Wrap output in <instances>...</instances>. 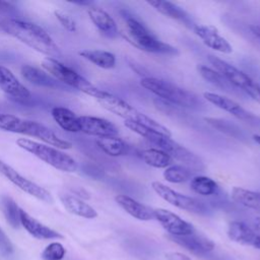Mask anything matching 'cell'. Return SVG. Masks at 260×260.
<instances>
[{
  "label": "cell",
  "instance_id": "6da1fadb",
  "mask_svg": "<svg viewBox=\"0 0 260 260\" xmlns=\"http://www.w3.org/2000/svg\"><path fill=\"white\" fill-rule=\"evenodd\" d=\"M0 28L7 35L50 58L58 59L62 57V53L53 38L37 23L19 18L6 17L0 20Z\"/></svg>",
  "mask_w": 260,
  "mask_h": 260
},
{
  "label": "cell",
  "instance_id": "7a4b0ae2",
  "mask_svg": "<svg viewBox=\"0 0 260 260\" xmlns=\"http://www.w3.org/2000/svg\"><path fill=\"white\" fill-rule=\"evenodd\" d=\"M0 130L39 138L48 145L55 146L59 149H69L72 147L71 142L62 139L44 124L37 121L23 119L12 114L0 113Z\"/></svg>",
  "mask_w": 260,
  "mask_h": 260
},
{
  "label": "cell",
  "instance_id": "3957f363",
  "mask_svg": "<svg viewBox=\"0 0 260 260\" xmlns=\"http://www.w3.org/2000/svg\"><path fill=\"white\" fill-rule=\"evenodd\" d=\"M98 102L101 104L103 108L112 112L113 114L123 118L125 121H132L136 122L140 125H143L147 128H150L162 135L172 137L171 131L165 127L164 125L159 124L157 121L152 119L151 117L145 115L144 113L138 111L132 105L127 103L126 101L118 98L108 91H106L103 96L98 99Z\"/></svg>",
  "mask_w": 260,
  "mask_h": 260
},
{
  "label": "cell",
  "instance_id": "277c9868",
  "mask_svg": "<svg viewBox=\"0 0 260 260\" xmlns=\"http://www.w3.org/2000/svg\"><path fill=\"white\" fill-rule=\"evenodd\" d=\"M127 30V39L138 49L156 54L175 55L178 53L177 49L170 44H167L157 39L143 23L135 17L128 15L126 12L123 14Z\"/></svg>",
  "mask_w": 260,
  "mask_h": 260
},
{
  "label": "cell",
  "instance_id": "5b68a950",
  "mask_svg": "<svg viewBox=\"0 0 260 260\" xmlns=\"http://www.w3.org/2000/svg\"><path fill=\"white\" fill-rule=\"evenodd\" d=\"M42 67L54 79L59 80L71 87H74L96 100L100 99L106 91L95 87L82 75H80L74 69L63 64L58 59L47 57L43 59Z\"/></svg>",
  "mask_w": 260,
  "mask_h": 260
},
{
  "label": "cell",
  "instance_id": "8992f818",
  "mask_svg": "<svg viewBox=\"0 0 260 260\" xmlns=\"http://www.w3.org/2000/svg\"><path fill=\"white\" fill-rule=\"evenodd\" d=\"M140 84L157 98L180 107L193 108L200 103L193 92L160 78L144 77L141 79Z\"/></svg>",
  "mask_w": 260,
  "mask_h": 260
},
{
  "label": "cell",
  "instance_id": "52a82bcc",
  "mask_svg": "<svg viewBox=\"0 0 260 260\" xmlns=\"http://www.w3.org/2000/svg\"><path fill=\"white\" fill-rule=\"evenodd\" d=\"M16 144L20 148L31 153L32 155L37 156L41 160L59 171L72 173L77 169L75 159L67 153L61 151L59 148L27 138H18L16 140Z\"/></svg>",
  "mask_w": 260,
  "mask_h": 260
},
{
  "label": "cell",
  "instance_id": "ba28073f",
  "mask_svg": "<svg viewBox=\"0 0 260 260\" xmlns=\"http://www.w3.org/2000/svg\"><path fill=\"white\" fill-rule=\"evenodd\" d=\"M208 60L231 85H235L246 92L251 99L260 104V85L254 81L247 73L238 69L234 65L223 61L215 56L209 55Z\"/></svg>",
  "mask_w": 260,
  "mask_h": 260
},
{
  "label": "cell",
  "instance_id": "9c48e42d",
  "mask_svg": "<svg viewBox=\"0 0 260 260\" xmlns=\"http://www.w3.org/2000/svg\"><path fill=\"white\" fill-rule=\"evenodd\" d=\"M151 188L161 199L175 207L196 214H204L207 212L206 206L201 201L179 193L158 181L151 182Z\"/></svg>",
  "mask_w": 260,
  "mask_h": 260
},
{
  "label": "cell",
  "instance_id": "30bf717a",
  "mask_svg": "<svg viewBox=\"0 0 260 260\" xmlns=\"http://www.w3.org/2000/svg\"><path fill=\"white\" fill-rule=\"evenodd\" d=\"M0 174L4 176L9 182H11L14 186H16L21 191L42 201L52 202V196L49 191H47L45 188L41 187L37 183L30 181L29 179L23 177L11 166L7 165L1 159H0Z\"/></svg>",
  "mask_w": 260,
  "mask_h": 260
},
{
  "label": "cell",
  "instance_id": "8fae6325",
  "mask_svg": "<svg viewBox=\"0 0 260 260\" xmlns=\"http://www.w3.org/2000/svg\"><path fill=\"white\" fill-rule=\"evenodd\" d=\"M153 213L154 219L160 223L169 236H187L196 232L192 223L168 209L154 208Z\"/></svg>",
  "mask_w": 260,
  "mask_h": 260
},
{
  "label": "cell",
  "instance_id": "7c38bea8",
  "mask_svg": "<svg viewBox=\"0 0 260 260\" xmlns=\"http://www.w3.org/2000/svg\"><path fill=\"white\" fill-rule=\"evenodd\" d=\"M193 31L208 48L224 54L233 52L232 45L220 36L215 26L211 24H195Z\"/></svg>",
  "mask_w": 260,
  "mask_h": 260
},
{
  "label": "cell",
  "instance_id": "4fadbf2b",
  "mask_svg": "<svg viewBox=\"0 0 260 260\" xmlns=\"http://www.w3.org/2000/svg\"><path fill=\"white\" fill-rule=\"evenodd\" d=\"M168 238L197 256H203L215 248V244L212 240L203 235H199L196 232L187 236H168Z\"/></svg>",
  "mask_w": 260,
  "mask_h": 260
},
{
  "label": "cell",
  "instance_id": "5bb4252c",
  "mask_svg": "<svg viewBox=\"0 0 260 260\" xmlns=\"http://www.w3.org/2000/svg\"><path fill=\"white\" fill-rule=\"evenodd\" d=\"M79 132L88 135L100 137L116 136L118 128L109 120L94 116H79L78 117Z\"/></svg>",
  "mask_w": 260,
  "mask_h": 260
},
{
  "label": "cell",
  "instance_id": "9a60e30c",
  "mask_svg": "<svg viewBox=\"0 0 260 260\" xmlns=\"http://www.w3.org/2000/svg\"><path fill=\"white\" fill-rule=\"evenodd\" d=\"M0 89L12 99L24 102L30 99V91L16 78L13 72L0 64Z\"/></svg>",
  "mask_w": 260,
  "mask_h": 260
},
{
  "label": "cell",
  "instance_id": "2e32d148",
  "mask_svg": "<svg viewBox=\"0 0 260 260\" xmlns=\"http://www.w3.org/2000/svg\"><path fill=\"white\" fill-rule=\"evenodd\" d=\"M226 234L233 242L260 250V235L243 221H231L228 225Z\"/></svg>",
  "mask_w": 260,
  "mask_h": 260
},
{
  "label": "cell",
  "instance_id": "e0dca14e",
  "mask_svg": "<svg viewBox=\"0 0 260 260\" xmlns=\"http://www.w3.org/2000/svg\"><path fill=\"white\" fill-rule=\"evenodd\" d=\"M203 98L209 102L210 104L214 105L215 107L232 114L234 117L240 119V120H245V121H250L253 119V116L250 112H248L246 109H244L240 104L235 102L234 100L223 96L218 93L214 92H209L206 91L203 93Z\"/></svg>",
  "mask_w": 260,
  "mask_h": 260
},
{
  "label": "cell",
  "instance_id": "ac0fdd59",
  "mask_svg": "<svg viewBox=\"0 0 260 260\" xmlns=\"http://www.w3.org/2000/svg\"><path fill=\"white\" fill-rule=\"evenodd\" d=\"M20 224L26 230V232L31 235L34 238L39 240H50V239H62L63 236L52 230L51 228L43 224L31 215H29L26 211L20 208Z\"/></svg>",
  "mask_w": 260,
  "mask_h": 260
},
{
  "label": "cell",
  "instance_id": "d6986e66",
  "mask_svg": "<svg viewBox=\"0 0 260 260\" xmlns=\"http://www.w3.org/2000/svg\"><path fill=\"white\" fill-rule=\"evenodd\" d=\"M115 201L123 210L138 220L147 221L154 219L153 208H150L128 195L119 194L115 197Z\"/></svg>",
  "mask_w": 260,
  "mask_h": 260
},
{
  "label": "cell",
  "instance_id": "ffe728a7",
  "mask_svg": "<svg viewBox=\"0 0 260 260\" xmlns=\"http://www.w3.org/2000/svg\"><path fill=\"white\" fill-rule=\"evenodd\" d=\"M87 13L91 22L103 35L108 38L118 37L119 30L116 21L107 11L91 5L87 8Z\"/></svg>",
  "mask_w": 260,
  "mask_h": 260
},
{
  "label": "cell",
  "instance_id": "44dd1931",
  "mask_svg": "<svg viewBox=\"0 0 260 260\" xmlns=\"http://www.w3.org/2000/svg\"><path fill=\"white\" fill-rule=\"evenodd\" d=\"M60 200L67 211L70 213L84 217V218H95L98 216L96 210L82 199L69 194L60 195Z\"/></svg>",
  "mask_w": 260,
  "mask_h": 260
},
{
  "label": "cell",
  "instance_id": "7402d4cb",
  "mask_svg": "<svg viewBox=\"0 0 260 260\" xmlns=\"http://www.w3.org/2000/svg\"><path fill=\"white\" fill-rule=\"evenodd\" d=\"M146 3L150 6H152L159 13H161L172 19L182 21L186 25L192 26V28L194 27L192 25V21L189 17V14L183 8L174 4L173 2L161 1V0H151V1H146Z\"/></svg>",
  "mask_w": 260,
  "mask_h": 260
},
{
  "label": "cell",
  "instance_id": "603a6c76",
  "mask_svg": "<svg viewBox=\"0 0 260 260\" xmlns=\"http://www.w3.org/2000/svg\"><path fill=\"white\" fill-rule=\"evenodd\" d=\"M55 122L67 132H79L78 117L69 109L64 107H55L51 111Z\"/></svg>",
  "mask_w": 260,
  "mask_h": 260
},
{
  "label": "cell",
  "instance_id": "cb8c5ba5",
  "mask_svg": "<svg viewBox=\"0 0 260 260\" xmlns=\"http://www.w3.org/2000/svg\"><path fill=\"white\" fill-rule=\"evenodd\" d=\"M79 55L95 66L103 69H112L116 66V56L105 50H82Z\"/></svg>",
  "mask_w": 260,
  "mask_h": 260
},
{
  "label": "cell",
  "instance_id": "d4e9b609",
  "mask_svg": "<svg viewBox=\"0 0 260 260\" xmlns=\"http://www.w3.org/2000/svg\"><path fill=\"white\" fill-rule=\"evenodd\" d=\"M231 198L236 203L247 208L260 212V193L242 187H234L231 191Z\"/></svg>",
  "mask_w": 260,
  "mask_h": 260
},
{
  "label": "cell",
  "instance_id": "484cf974",
  "mask_svg": "<svg viewBox=\"0 0 260 260\" xmlns=\"http://www.w3.org/2000/svg\"><path fill=\"white\" fill-rule=\"evenodd\" d=\"M98 146L110 156H122L129 152V145L120 137L107 136L96 139Z\"/></svg>",
  "mask_w": 260,
  "mask_h": 260
},
{
  "label": "cell",
  "instance_id": "4316f807",
  "mask_svg": "<svg viewBox=\"0 0 260 260\" xmlns=\"http://www.w3.org/2000/svg\"><path fill=\"white\" fill-rule=\"evenodd\" d=\"M22 77L38 86H46V87H53L56 85V79H54L50 74L41 70L37 67L30 65H23L20 69Z\"/></svg>",
  "mask_w": 260,
  "mask_h": 260
},
{
  "label": "cell",
  "instance_id": "83f0119b",
  "mask_svg": "<svg viewBox=\"0 0 260 260\" xmlns=\"http://www.w3.org/2000/svg\"><path fill=\"white\" fill-rule=\"evenodd\" d=\"M142 160L152 168L166 169L172 165L173 158L164 150L158 148H147L141 151Z\"/></svg>",
  "mask_w": 260,
  "mask_h": 260
},
{
  "label": "cell",
  "instance_id": "f1b7e54d",
  "mask_svg": "<svg viewBox=\"0 0 260 260\" xmlns=\"http://www.w3.org/2000/svg\"><path fill=\"white\" fill-rule=\"evenodd\" d=\"M190 188L196 194L202 196H210L217 192L218 185L213 179L209 177L196 176L191 179Z\"/></svg>",
  "mask_w": 260,
  "mask_h": 260
},
{
  "label": "cell",
  "instance_id": "f546056e",
  "mask_svg": "<svg viewBox=\"0 0 260 260\" xmlns=\"http://www.w3.org/2000/svg\"><path fill=\"white\" fill-rule=\"evenodd\" d=\"M162 176L167 182L178 184L190 180L193 176V171L183 165H171L165 169Z\"/></svg>",
  "mask_w": 260,
  "mask_h": 260
},
{
  "label": "cell",
  "instance_id": "4dcf8cb0",
  "mask_svg": "<svg viewBox=\"0 0 260 260\" xmlns=\"http://www.w3.org/2000/svg\"><path fill=\"white\" fill-rule=\"evenodd\" d=\"M1 207L8 223L12 228L18 229L19 225H21L20 214H19L20 208L17 206L15 201L8 196H3L1 198Z\"/></svg>",
  "mask_w": 260,
  "mask_h": 260
},
{
  "label": "cell",
  "instance_id": "1f68e13d",
  "mask_svg": "<svg viewBox=\"0 0 260 260\" xmlns=\"http://www.w3.org/2000/svg\"><path fill=\"white\" fill-rule=\"evenodd\" d=\"M197 70L199 72V74L209 83H211L212 85L220 88V89H224V90H229L230 89V83L229 81L216 70L209 68L205 65L199 64L197 66Z\"/></svg>",
  "mask_w": 260,
  "mask_h": 260
},
{
  "label": "cell",
  "instance_id": "d6a6232c",
  "mask_svg": "<svg viewBox=\"0 0 260 260\" xmlns=\"http://www.w3.org/2000/svg\"><path fill=\"white\" fill-rule=\"evenodd\" d=\"M66 254L64 246L58 242L49 244L41 254L43 260H62Z\"/></svg>",
  "mask_w": 260,
  "mask_h": 260
},
{
  "label": "cell",
  "instance_id": "836d02e7",
  "mask_svg": "<svg viewBox=\"0 0 260 260\" xmlns=\"http://www.w3.org/2000/svg\"><path fill=\"white\" fill-rule=\"evenodd\" d=\"M56 18L58 19V21L61 23V25L67 29L68 31H75L76 30V24L74 22V20L66 13H64L63 11L60 10H56L54 12Z\"/></svg>",
  "mask_w": 260,
  "mask_h": 260
},
{
  "label": "cell",
  "instance_id": "e575fe53",
  "mask_svg": "<svg viewBox=\"0 0 260 260\" xmlns=\"http://www.w3.org/2000/svg\"><path fill=\"white\" fill-rule=\"evenodd\" d=\"M13 251H14V249H13V245H12L11 241L5 235V233L0 229V252L3 255L8 256V255L12 254Z\"/></svg>",
  "mask_w": 260,
  "mask_h": 260
},
{
  "label": "cell",
  "instance_id": "d590c367",
  "mask_svg": "<svg viewBox=\"0 0 260 260\" xmlns=\"http://www.w3.org/2000/svg\"><path fill=\"white\" fill-rule=\"evenodd\" d=\"M167 260H192L189 256L181 252H168L165 254Z\"/></svg>",
  "mask_w": 260,
  "mask_h": 260
},
{
  "label": "cell",
  "instance_id": "8d00e7d4",
  "mask_svg": "<svg viewBox=\"0 0 260 260\" xmlns=\"http://www.w3.org/2000/svg\"><path fill=\"white\" fill-rule=\"evenodd\" d=\"M13 5L7 1H1L0 0V11H4V12H8L11 11L13 9Z\"/></svg>",
  "mask_w": 260,
  "mask_h": 260
},
{
  "label": "cell",
  "instance_id": "74e56055",
  "mask_svg": "<svg viewBox=\"0 0 260 260\" xmlns=\"http://www.w3.org/2000/svg\"><path fill=\"white\" fill-rule=\"evenodd\" d=\"M249 29L253 36H255L258 40H260V25H256V24L250 25Z\"/></svg>",
  "mask_w": 260,
  "mask_h": 260
},
{
  "label": "cell",
  "instance_id": "f35d334b",
  "mask_svg": "<svg viewBox=\"0 0 260 260\" xmlns=\"http://www.w3.org/2000/svg\"><path fill=\"white\" fill-rule=\"evenodd\" d=\"M254 228H255V231L260 235V216H258V217L255 218Z\"/></svg>",
  "mask_w": 260,
  "mask_h": 260
},
{
  "label": "cell",
  "instance_id": "ab89813d",
  "mask_svg": "<svg viewBox=\"0 0 260 260\" xmlns=\"http://www.w3.org/2000/svg\"><path fill=\"white\" fill-rule=\"evenodd\" d=\"M74 4H77V5H85V6H91L92 5V2L91 1H73Z\"/></svg>",
  "mask_w": 260,
  "mask_h": 260
},
{
  "label": "cell",
  "instance_id": "60d3db41",
  "mask_svg": "<svg viewBox=\"0 0 260 260\" xmlns=\"http://www.w3.org/2000/svg\"><path fill=\"white\" fill-rule=\"evenodd\" d=\"M253 139L256 143H258L260 145V135L259 134H256V135H253Z\"/></svg>",
  "mask_w": 260,
  "mask_h": 260
}]
</instances>
